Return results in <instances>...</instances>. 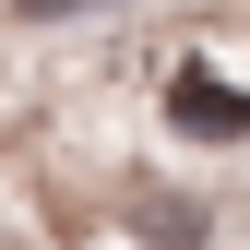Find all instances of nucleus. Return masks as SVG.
<instances>
[{
    "mask_svg": "<svg viewBox=\"0 0 250 250\" xmlns=\"http://www.w3.org/2000/svg\"><path fill=\"white\" fill-rule=\"evenodd\" d=\"M167 119H179L191 143H250V96H238L227 72H214L203 48L179 60V72H167Z\"/></svg>",
    "mask_w": 250,
    "mask_h": 250,
    "instance_id": "nucleus-1",
    "label": "nucleus"
},
{
    "mask_svg": "<svg viewBox=\"0 0 250 250\" xmlns=\"http://www.w3.org/2000/svg\"><path fill=\"white\" fill-rule=\"evenodd\" d=\"M24 12H83V0H24Z\"/></svg>",
    "mask_w": 250,
    "mask_h": 250,
    "instance_id": "nucleus-2",
    "label": "nucleus"
}]
</instances>
